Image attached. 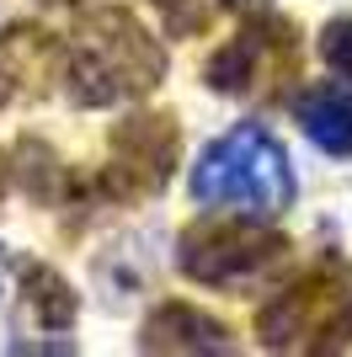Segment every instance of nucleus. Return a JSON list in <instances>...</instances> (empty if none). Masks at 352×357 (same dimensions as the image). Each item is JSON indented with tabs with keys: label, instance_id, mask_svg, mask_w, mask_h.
Returning <instances> with one entry per match:
<instances>
[{
	"label": "nucleus",
	"instance_id": "nucleus-2",
	"mask_svg": "<svg viewBox=\"0 0 352 357\" xmlns=\"http://www.w3.org/2000/svg\"><path fill=\"white\" fill-rule=\"evenodd\" d=\"M192 197L208 208H240L251 219H278L293 208V165L288 149L262 123H240L198 155L192 165Z\"/></svg>",
	"mask_w": 352,
	"mask_h": 357
},
{
	"label": "nucleus",
	"instance_id": "nucleus-6",
	"mask_svg": "<svg viewBox=\"0 0 352 357\" xmlns=\"http://www.w3.org/2000/svg\"><path fill=\"white\" fill-rule=\"evenodd\" d=\"M176 155H182V128H176L171 112H133V118L112 123L102 192L123 197V203L155 197L166 181H171Z\"/></svg>",
	"mask_w": 352,
	"mask_h": 357
},
{
	"label": "nucleus",
	"instance_id": "nucleus-11",
	"mask_svg": "<svg viewBox=\"0 0 352 357\" xmlns=\"http://www.w3.org/2000/svg\"><path fill=\"white\" fill-rule=\"evenodd\" d=\"M16 171H22L27 197H38V203H59V187L70 181V171L59 165V155L43 139H22V144H16Z\"/></svg>",
	"mask_w": 352,
	"mask_h": 357
},
{
	"label": "nucleus",
	"instance_id": "nucleus-13",
	"mask_svg": "<svg viewBox=\"0 0 352 357\" xmlns=\"http://www.w3.org/2000/svg\"><path fill=\"white\" fill-rule=\"evenodd\" d=\"M321 59L331 64L342 80H352V16L325 22V32H321Z\"/></svg>",
	"mask_w": 352,
	"mask_h": 357
},
{
	"label": "nucleus",
	"instance_id": "nucleus-12",
	"mask_svg": "<svg viewBox=\"0 0 352 357\" xmlns=\"http://www.w3.org/2000/svg\"><path fill=\"white\" fill-rule=\"evenodd\" d=\"M155 11L166 16V27L176 38H198L214 22V0H155Z\"/></svg>",
	"mask_w": 352,
	"mask_h": 357
},
{
	"label": "nucleus",
	"instance_id": "nucleus-8",
	"mask_svg": "<svg viewBox=\"0 0 352 357\" xmlns=\"http://www.w3.org/2000/svg\"><path fill=\"white\" fill-rule=\"evenodd\" d=\"M139 347L145 352H187V357H208V352H230V326L214 320L208 310L192 304H161L139 326Z\"/></svg>",
	"mask_w": 352,
	"mask_h": 357
},
{
	"label": "nucleus",
	"instance_id": "nucleus-16",
	"mask_svg": "<svg viewBox=\"0 0 352 357\" xmlns=\"http://www.w3.org/2000/svg\"><path fill=\"white\" fill-rule=\"evenodd\" d=\"M48 6H75V0H48Z\"/></svg>",
	"mask_w": 352,
	"mask_h": 357
},
{
	"label": "nucleus",
	"instance_id": "nucleus-10",
	"mask_svg": "<svg viewBox=\"0 0 352 357\" xmlns=\"http://www.w3.org/2000/svg\"><path fill=\"white\" fill-rule=\"evenodd\" d=\"M16 278H22V310H27V320H38V331H70L75 326L80 298H75V288L48 261H22Z\"/></svg>",
	"mask_w": 352,
	"mask_h": 357
},
{
	"label": "nucleus",
	"instance_id": "nucleus-17",
	"mask_svg": "<svg viewBox=\"0 0 352 357\" xmlns=\"http://www.w3.org/2000/svg\"><path fill=\"white\" fill-rule=\"evenodd\" d=\"M0 267H6V256H0Z\"/></svg>",
	"mask_w": 352,
	"mask_h": 357
},
{
	"label": "nucleus",
	"instance_id": "nucleus-1",
	"mask_svg": "<svg viewBox=\"0 0 352 357\" xmlns=\"http://www.w3.org/2000/svg\"><path fill=\"white\" fill-rule=\"evenodd\" d=\"M70 102L75 107H112L139 102L166 80V48L145 32V22L123 6H96L70 32Z\"/></svg>",
	"mask_w": 352,
	"mask_h": 357
},
{
	"label": "nucleus",
	"instance_id": "nucleus-15",
	"mask_svg": "<svg viewBox=\"0 0 352 357\" xmlns=\"http://www.w3.org/2000/svg\"><path fill=\"white\" fill-rule=\"evenodd\" d=\"M6 181H11V165H6V149H0V197H6Z\"/></svg>",
	"mask_w": 352,
	"mask_h": 357
},
{
	"label": "nucleus",
	"instance_id": "nucleus-5",
	"mask_svg": "<svg viewBox=\"0 0 352 357\" xmlns=\"http://www.w3.org/2000/svg\"><path fill=\"white\" fill-rule=\"evenodd\" d=\"M203 80L219 96H251V102L288 96V86L299 80V27L256 11V22H246L224 48L208 54Z\"/></svg>",
	"mask_w": 352,
	"mask_h": 357
},
{
	"label": "nucleus",
	"instance_id": "nucleus-7",
	"mask_svg": "<svg viewBox=\"0 0 352 357\" xmlns=\"http://www.w3.org/2000/svg\"><path fill=\"white\" fill-rule=\"evenodd\" d=\"M54 75H59V43H54V32L32 27V22H11L6 38H0V107L48 96Z\"/></svg>",
	"mask_w": 352,
	"mask_h": 357
},
{
	"label": "nucleus",
	"instance_id": "nucleus-9",
	"mask_svg": "<svg viewBox=\"0 0 352 357\" xmlns=\"http://www.w3.org/2000/svg\"><path fill=\"white\" fill-rule=\"evenodd\" d=\"M293 123L325 155H352V91L342 86H305L293 96Z\"/></svg>",
	"mask_w": 352,
	"mask_h": 357
},
{
	"label": "nucleus",
	"instance_id": "nucleus-3",
	"mask_svg": "<svg viewBox=\"0 0 352 357\" xmlns=\"http://www.w3.org/2000/svg\"><path fill=\"white\" fill-rule=\"evenodd\" d=\"M256 336L267 352H337L352 342V267L321 261L293 278L262 314Z\"/></svg>",
	"mask_w": 352,
	"mask_h": 357
},
{
	"label": "nucleus",
	"instance_id": "nucleus-4",
	"mask_svg": "<svg viewBox=\"0 0 352 357\" xmlns=\"http://www.w3.org/2000/svg\"><path fill=\"white\" fill-rule=\"evenodd\" d=\"M176 261L192 283L240 294V288L267 283L288 261V240L278 229L251 224V213L246 219H198L176 240Z\"/></svg>",
	"mask_w": 352,
	"mask_h": 357
},
{
	"label": "nucleus",
	"instance_id": "nucleus-14",
	"mask_svg": "<svg viewBox=\"0 0 352 357\" xmlns=\"http://www.w3.org/2000/svg\"><path fill=\"white\" fill-rule=\"evenodd\" d=\"M224 6H230V11H240V16H256V11H267L272 0H224Z\"/></svg>",
	"mask_w": 352,
	"mask_h": 357
}]
</instances>
